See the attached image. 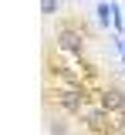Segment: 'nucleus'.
<instances>
[{"mask_svg":"<svg viewBox=\"0 0 125 135\" xmlns=\"http://www.w3.org/2000/svg\"><path fill=\"white\" fill-rule=\"evenodd\" d=\"M57 10H61L57 0H41V14H44V17H57Z\"/></svg>","mask_w":125,"mask_h":135,"instance_id":"obj_7","label":"nucleus"},{"mask_svg":"<svg viewBox=\"0 0 125 135\" xmlns=\"http://www.w3.org/2000/svg\"><path fill=\"white\" fill-rule=\"evenodd\" d=\"M95 17H98V27H112V20H115V3H108V0H98L95 3Z\"/></svg>","mask_w":125,"mask_h":135,"instance_id":"obj_6","label":"nucleus"},{"mask_svg":"<svg viewBox=\"0 0 125 135\" xmlns=\"http://www.w3.org/2000/svg\"><path fill=\"white\" fill-rule=\"evenodd\" d=\"M118 132H125V112L118 115Z\"/></svg>","mask_w":125,"mask_h":135,"instance_id":"obj_9","label":"nucleus"},{"mask_svg":"<svg viewBox=\"0 0 125 135\" xmlns=\"http://www.w3.org/2000/svg\"><path fill=\"white\" fill-rule=\"evenodd\" d=\"M122 68H125V54H122Z\"/></svg>","mask_w":125,"mask_h":135,"instance_id":"obj_10","label":"nucleus"},{"mask_svg":"<svg viewBox=\"0 0 125 135\" xmlns=\"http://www.w3.org/2000/svg\"><path fill=\"white\" fill-rule=\"evenodd\" d=\"M95 105H102L112 115H122L125 112V88L122 84H102V88L95 91Z\"/></svg>","mask_w":125,"mask_h":135,"instance_id":"obj_4","label":"nucleus"},{"mask_svg":"<svg viewBox=\"0 0 125 135\" xmlns=\"http://www.w3.org/2000/svg\"><path fill=\"white\" fill-rule=\"evenodd\" d=\"M88 41H91V24L85 17L68 14V17H61V20L54 24V47L61 51V54H68L71 61L85 57Z\"/></svg>","mask_w":125,"mask_h":135,"instance_id":"obj_1","label":"nucleus"},{"mask_svg":"<svg viewBox=\"0 0 125 135\" xmlns=\"http://www.w3.org/2000/svg\"><path fill=\"white\" fill-rule=\"evenodd\" d=\"M115 44H118V51L125 54V37H115Z\"/></svg>","mask_w":125,"mask_h":135,"instance_id":"obj_8","label":"nucleus"},{"mask_svg":"<svg viewBox=\"0 0 125 135\" xmlns=\"http://www.w3.org/2000/svg\"><path fill=\"white\" fill-rule=\"evenodd\" d=\"M44 105H54L57 112H64V115L71 118H81V112L95 105V91H91L88 84H47L44 88Z\"/></svg>","mask_w":125,"mask_h":135,"instance_id":"obj_2","label":"nucleus"},{"mask_svg":"<svg viewBox=\"0 0 125 135\" xmlns=\"http://www.w3.org/2000/svg\"><path fill=\"white\" fill-rule=\"evenodd\" d=\"M68 118L71 115H64V112H57V108H47V132L51 135H71V125H68Z\"/></svg>","mask_w":125,"mask_h":135,"instance_id":"obj_5","label":"nucleus"},{"mask_svg":"<svg viewBox=\"0 0 125 135\" xmlns=\"http://www.w3.org/2000/svg\"><path fill=\"white\" fill-rule=\"evenodd\" d=\"M78 125L85 135H118V115L105 112L102 105H88L78 118Z\"/></svg>","mask_w":125,"mask_h":135,"instance_id":"obj_3","label":"nucleus"},{"mask_svg":"<svg viewBox=\"0 0 125 135\" xmlns=\"http://www.w3.org/2000/svg\"><path fill=\"white\" fill-rule=\"evenodd\" d=\"M118 135H125V132H118Z\"/></svg>","mask_w":125,"mask_h":135,"instance_id":"obj_11","label":"nucleus"}]
</instances>
